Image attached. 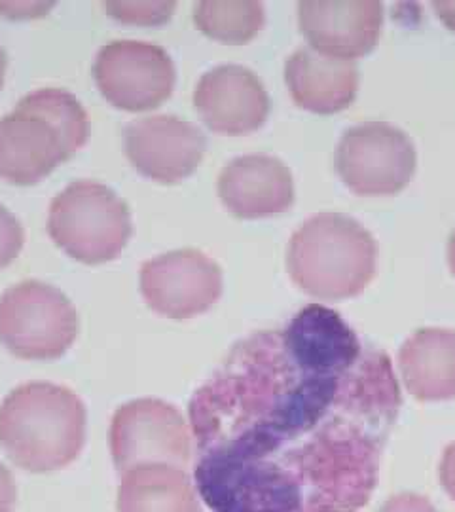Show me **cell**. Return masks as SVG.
<instances>
[{"mask_svg":"<svg viewBox=\"0 0 455 512\" xmlns=\"http://www.w3.org/2000/svg\"><path fill=\"white\" fill-rule=\"evenodd\" d=\"M391 359L311 304L241 340L194 393V484L213 512H359L401 410Z\"/></svg>","mask_w":455,"mask_h":512,"instance_id":"cell-1","label":"cell"},{"mask_svg":"<svg viewBox=\"0 0 455 512\" xmlns=\"http://www.w3.org/2000/svg\"><path fill=\"white\" fill-rule=\"evenodd\" d=\"M93 78L116 109L141 112L160 107L177 84V69L164 48L141 40H114L99 50Z\"/></svg>","mask_w":455,"mask_h":512,"instance_id":"cell-8","label":"cell"},{"mask_svg":"<svg viewBox=\"0 0 455 512\" xmlns=\"http://www.w3.org/2000/svg\"><path fill=\"white\" fill-rule=\"evenodd\" d=\"M124 147L131 165L156 183H181L201 164L207 139L192 122L177 116H146L124 129Z\"/></svg>","mask_w":455,"mask_h":512,"instance_id":"cell-11","label":"cell"},{"mask_svg":"<svg viewBox=\"0 0 455 512\" xmlns=\"http://www.w3.org/2000/svg\"><path fill=\"white\" fill-rule=\"evenodd\" d=\"M201 33L224 44H247L262 31L266 10L256 0H203L194 8Z\"/></svg>","mask_w":455,"mask_h":512,"instance_id":"cell-18","label":"cell"},{"mask_svg":"<svg viewBox=\"0 0 455 512\" xmlns=\"http://www.w3.org/2000/svg\"><path fill=\"white\" fill-rule=\"evenodd\" d=\"M224 287L219 264L196 249H179L146 260L141 294L146 306L169 319H190L211 310Z\"/></svg>","mask_w":455,"mask_h":512,"instance_id":"cell-9","label":"cell"},{"mask_svg":"<svg viewBox=\"0 0 455 512\" xmlns=\"http://www.w3.org/2000/svg\"><path fill=\"white\" fill-rule=\"evenodd\" d=\"M25 241L23 226L19 224L16 215H12L0 203V270L10 266L18 258Z\"/></svg>","mask_w":455,"mask_h":512,"instance_id":"cell-20","label":"cell"},{"mask_svg":"<svg viewBox=\"0 0 455 512\" xmlns=\"http://www.w3.org/2000/svg\"><path fill=\"white\" fill-rule=\"evenodd\" d=\"M448 264H450L452 274L455 275V230L450 236V241H448Z\"/></svg>","mask_w":455,"mask_h":512,"instance_id":"cell-25","label":"cell"},{"mask_svg":"<svg viewBox=\"0 0 455 512\" xmlns=\"http://www.w3.org/2000/svg\"><path fill=\"white\" fill-rule=\"evenodd\" d=\"M440 484L446 490V494L450 495L455 501V442H452L446 450L440 461Z\"/></svg>","mask_w":455,"mask_h":512,"instance_id":"cell-23","label":"cell"},{"mask_svg":"<svg viewBox=\"0 0 455 512\" xmlns=\"http://www.w3.org/2000/svg\"><path fill=\"white\" fill-rule=\"evenodd\" d=\"M298 23L311 48L355 61L368 54L382 33L378 0H306L298 4Z\"/></svg>","mask_w":455,"mask_h":512,"instance_id":"cell-13","label":"cell"},{"mask_svg":"<svg viewBox=\"0 0 455 512\" xmlns=\"http://www.w3.org/2000/svg\"><path fill=\"white\" fill-rule=\"evenodd\" d=\"M105 10L112 18L133 25H162L175 12V2H105Z\"/></svg>","mask_w":455,"mask_h":512,"instance_id":"cell-19","label":"cell"},{"mask_svg":"<svg viewBox=\"0 0 455 512\" xmlns=\"http://www.w3.org/2000/svg\"><path fill=\"white\" fill-rule=\"evenodd\" d=\"M399 368L406 389L419 401L455 397V332L419 329L402 344Z\"/></svg>","mask_w":455,"mask_h":512,"instance_id":"cell-16","label":"cell"},{"mask_svg":"<svg viewBox=\"0 0 455 512\" xmlns=\"http://www.w3.org/2000/svg\"><path fill=\"white\" fill-rule=\"evenodd\" d=\"M80 330L67 294L37 279L12 285L0 296V344L27 361L63 357Z\"/></svg>","mask_w":455,"mask_h":512,"instance_id":"cell-5","label":"cell"},{"mask_svg":"<svg viewBox=\"0 0 455 512\" xmlns=\"http://www.w3.org/2000/svg\"><path fill=\"white\" fill-rule=\"evenodd\" d=\"M378 512H438L435 505L418 494H399L389 497Z\"/></svg>","mask_w":455,"mask_h":512,"instance_id":"cell-21","label":"cell"},{"mask_svg":"<svg viewBox=\"0 0 455 512\" xmlns=\"http://www.w3.org/2000/svg\"><path fill=\"white\" fill-rule=\"evenodd\" d=\"M88 410L65 385L29 382L0 404V448L29 473L69 467L86 444Z\"/></svg>","mask_w":455,"mask_h":512,"instance_id":"cell-2","label":"cell"},{"mask_svg":"<svg viewBox=\"0 0 455 512\" xmlns=\"http://www.w3.org/2000/svg\"><path fill=\"white\" fill-rule=\"evenodd\" d=\"M18 501V488L12 473L0 463V512H12Z\"/></svg>","mask_w":455,"mask_h":512,"instance_id":"cell-22","label":"cell"},{"mask_svg":"<svg viewBox=\"0 0 455 512\" xmlns=\"http://www.w3.org/2000/svg\"><path fill=\"white\" fill-rule=\"evenodd\" d=\"M6 65H8V59H6V52L4 48L0 46V90L4 86V76H6Z\"/></svg>","mask_w":455,"mask_h":512,"instance_id":"cell-26","label":"cell"},{"mask_svg":"<svg viewBox=\"0 0 455 512\" xmlns=\"http://www.w3.org/2000/svg\"><path fill=\"white\" fill-rule=\"evenodd\" d=\"M133 232L128 203L107 184L76 181L50 205L48 234L55 245L84 264L122 255Z\"/></svg>","mask_w":455,"mask_h":512,"instance_id":"cell-4","label":"cell"},{"mask_svg":"<svg viewBox=\"0 0 455 512\" xmlns=\"http://www.w3.org/2000/svg\"><path fill=\"white\" fill-rule=\"evenodd\" d=\"M433 10L437 12L440 21L455 33V0H435Z\"/></svg>","mask_w":455,"mask_h":512,"instance_id":"cell-24","label":"cell"},{"mask_svg":"<svg viewBox=\"0 0 455 512\" xmlns=\"http://www.w3.org/2000/svg\"><path fill=\"white\" fill-rule=\"evenodd\" d=\"M110 454L120 473L141 465L184 469L192 459L190 423L162 399L129 401L112 416Z\"/></svg>","mask_w":455,"mask_h":512,"instance_id":"cell-6","label":"cell"},{"mask_svg":"<svg viewBox=\"0 0 455 512\" xmlns=\"http://www.w3.org/2000/svg\"><path fill=\"white\" fill-rule=\"evenodd\" d=\"M376 239L353 217L319 213L289 243L292 281L313 298L346 300L363 293L376 272Z\"/></svg>","mask_w":455,"mask_h":512,"instance_id":"cell-3","label":"cell"},{"mask_svg":"<svg viewBox=\"0 0 455 512\" xmlns=\"http://www.w3.org/2000/svg\"><path fill=\"white\" fill-rule=\"evenodd\" d=\"M416 148L401 128L364 122L347 129L336 148V169L349 190L361 196L401 192L416 173Z\"/></svg>","mask_w":455,"mask_h":512,"instance_id":"cell-7","label":"cell"},{"mask_svg":"<svg viewBox=\"0 0 455 512\" xmlns=\"http://www.w3.org/2000/svg\"><path fill=\"white\" fill-rule=\"evenodd\" d=\"M219 198L239 219L281 215L294 202L291 169L268 154L237 156L220 171Z\"/></svg>","mask_w":455,"mask_h":512,"instance_id":"cell-14","label":"cell"},{"mask_svg":"<svg viewBox=\"0 0 455 512\" xmlns=\"http://www.w3.org/2000/svg\"><path fill=\"white\" fill-rule=\"evenodd\" d=\"M194 107L205 126L215 133L247 135L266 124L270 95L251 69L219 65L201 76Z\"/></svg>","mask_w":455,"mask_h":512,"instance_id":"cell-12","label":"cell"},{"mask_svg":"<svg viewBox=\"0 0 455 512\" xmlns=\"http://www.w3.org/2000/svg\"><path fill=\"white\" fill-rule=\"evenodd\" d=\"M198 495L184 469L141 465L122 473L118 512H201Z\"/></svg>","mask_w":455,"mask_h":512,"instance_id":"cell-17","label":"cell"},{"mask_svg":"<svg viewBox=\"0 0 455 512\" xmlns=\"http://www.w3.org/2000/svg\"><path fill=\"white\" fill-rule=\"evenodd\" d=\"M76 154L67 135L27 97L0 118V179L29 186Z\"/></svg>","mask_w":455,"mask_h":512,"instance_id":"cell-10","label":"cell"},{"mask_svg":"<svg viewBox=\"0 0 455 512\" xmlns=\"http://www.w3.org/2000/svg\"><path fill=\"white\" fill-rule=\"evenodd\" d=\"M285 82L298 107L315 114H334L355 101L359 69L355 61L321 54L311 46H304L287 59Z\"/></svg>","mask_w":455,"mask_h":512,"instance_id":"cell-15","label":"cell"}]
</instances>
